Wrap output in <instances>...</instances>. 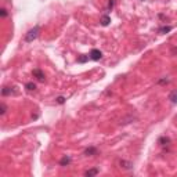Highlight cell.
Returning <instances> with one entry per match:
<instances>
[{
    "instance_id": "ffe728a7",
    "label": "cell",
    "mask_w": 177,
    "mask_h": 177,
    "mask_svg": "<svg viewBox=\"0 0 177 177\" xmlns=\"http://www.w3.org/2000/svg\"><path fill=\"white\" fill-rule=\"evenodd\" d=\"M140 1H144V0H140Z\"/></svg>"
},
{
    "instance_id": "d6986e66",
    "label": "cell",
    "mask_w": 177,
    "mask_h": 177,
    "mask_svg": "<svg viewBox=\"0 0 177 177\" xmlns=\"http://www.w3.org/2000/svg\"><path fill=\"white\" fill-rule=\"evenodd\" d=\"M158 83H159V85H166V83H169V79H167V78H163L161 80H158Z\"/></svg>"
},
{
    "instance_id": "5bb4252c",
    "label": "cell",
    "mask_w": 177,
    "mask_h": 177,
    "mask_svg": "<svg viewBox=\"0 0 177 177\" xmlns=\"http://www.w3.org/2000/svg\"><path fill=\"white\" fill-rule=\"evenodd\" d=\"M90 60V57L88 56H79L78 57V62H80V64H85L86 61Z\"/></svg>"
},
{
    "instance_id": "9c48e42d",
    "label": "cell",
    "mask_w": 177,
    "mask_h": 177,
    "mask_svg": "<svg viewBox=\"0 0 177 177\" xmlns=\"http://www.w3.org/2000/svg\"><path fill=\"white\" fill-rule=\"evenodd\" d=\"M98 173H100V169H98V167H93V169L86 170V172H85V176L91 177V176H96V174H98Z\"/></svg>"
},
{
    "instance_id": "ac0fdd59",
    "label": "cell",
    "mask_w": 177,
    "mask_h": 177,
    "mask_svg": "<svg viewBox=\"0 0 177 177\" xmlns=\"http://www.w3.org/2000/svg\"><path fill=\"white\" fill-rule=\"evenodd\" d=\"M57 104H64L65 102V97H62V96H60V97H57Z\"/></svg>"
},
{
    "instance_id": "30bf717a",
    "label": "cell",
    "mask_w": 177,
    "mask_h": 177,
    "mask_svg": "<svg viewBox=\"0 0 177 177\" xmlns=\"http://www.w3.org/2000/svg\"><path fill=\"white\" fill-rule=\"evenodd\" d=\"M158 144L162 145V147H165V145H169V144H170V138H169V137H166V136L161 137V138L158 140Z\"/></svg>"
},
{
    "instance_id": "9a60e30c",
    "label": "cell",
    "mask_w": 177,
    "mask_h": 177,
    "mask_svg": "<svg viewBox=\"0 0 177 177\" xmlns=\"http://www.w3.org/2000/svg\"><path fill=\"white\" fill-rule=\"evenodd\" d=\"M6 112H7V105L4 104V102H1V104H0V115L3 116Z\"/></svg>"
},
{
    "instance_id": "e0dca14e",
    "label": "cell",
    "mask_w": 177,
    "mask_h": 177,
    "mask_svg": "<svg viewBox=\"0 0 177 177\" xmlns=\"http://www.w3.org/2000/svg\"><path fill=\"white\" fill-rule=\"evenodd\" d=\"M7 15H8V11L6 8H1V10H0V17H1V18H6Z\"/></svg>"
},
{
    "instance_id": "2e32d148",
    "label": "cell",
    "mask_w": 177,
    "mask_h": 177,
    "mask_svg": "<svg viewBox=\"0 0 177 177\" xmlns=\"http://www.w3.org/2000/svg\"><path fill=\"white\" fill-rule=\"evenodd\" d=\"M113 6H115V0H108V6H107V10L108 11H111L113 8Z\"/></svg>"
},
{
    "instance_id": "8992f818",
    "label": "cell",
    "mask_w": 177,
    "mask_h": 177,
    "mask_svg": "<svg viewBox=\"0 0 177 177\" xmlns=\"http://www.w3.org/2000/svg\"><path fill=\"white\" fill-rule=\"evenodd\" d=\"M83 155H86V157H93V155H97V148H96V147H88V148L85 149Z\"/></svg>"
},
{
    "instance_id": "8fae6325",
    "label": "cell",
    "mask_w": 177,
    "mask_h": 177,
    "mask_svg": "<svg viewBox=\"0 0 177 177\" xmlns=\"http://www.w3.org/2000/svg\"><path fill=\"white\" fill-rule=\"evenodd\" d=\"M119 165H121V167H123V169H126V170H130V169H133V163H132V162H127V161H121V162H119Z\"/></svg>"
},
{
    "instance_id": "7c38bea8",
    "label": "cell",
    "mask_w": 177,
    "mask_h": 177,
    "mask_svg": "<svg viewBox=\"0 0 177 177\" xmlns=\"http://www.w3.org/2000/svg\"><path fill=\"white\" fill-rule=\"evenodd\" d=\"M170 31H172V26H161V28L158 29V33L165 35V33H169Z\"/></svg>"
},
{
    "instance_id": "277c9868",
    "label": "cell",
    "mask_w": 177,
    "mask_h": 177,
    "mask_svg": "<svg viewBox=\"0 0 177 177\" xmlns=\"http://www.w3.org/2000/svg\"><path fill=\"white\" fill-rule=\"evenodd\" d=\"M11 94H17L15 87H10V86H4L1 88V96H11Z\"/></svg>"
},
{
    "instance_id": "7a4b0ae2",
    "label": "cell",
    "mask_w": 177,
    "mask_h": 177,
    "mask_svg": "<svg viewBox=\"0 0 177 177\" xmlns=\"http://www.w3.org/2000/svg\"><path fill=\"white\" fill-rule=\"evenodd\" d=\"M88 57H90L91 61H100L102 58V53L98 48H93L91 51H90V54H88Z\"/></svg>"
},
{
    "instance_id": "52a82bcc",
    "label": "cell",
    "mask_w": 177,
    "mask_h": 177,
    "mask_svg": "<svg viewBox=\"0 0 177 177\" xmlns=\"http://www.w3.org/2000/svg\"><path fill=\"white\" fill-rule=\"evenodd\" d=\"M167 100H169L172 104H177V90H173V91L169 93V96H167Z\"/></svg>"
},
{
    "instance_id": "ba28073f",
    "label": "cell",
    "mask_w": 177,
    "mask_h": 177,
    "mask_svg": "<svg viewBox=\"0 0 177 177\" xmlns=\"http://www.w3.org/2000/svg\"><path fill=\"white\" fill-rule=\"evenodd\" d=\"M72 163V158L71 157H62V159L60 161V166H68V165H71Z\"/></svg>"
},
{
    "instance_id": "5b68a950",
    "label": "cell",
    "mask_w": 177,
    "mask_h": 177,
    "mask_svg": "<svg viewBox=\"0 0 177 177\" xmlns=\"http://www.w3.org/2000/svg\"><path fill=\"white\" fill-rule=\"evenodd\" d=\"M109 22H111V17H109L108 14H102L100 18V24L102 25V26H108Z\"/></svg>"
},
{
    "instance_id": "4fadbf2b",
    "label": "cell",
    "mask_w": 177,
    "mask_h": 177,
    "mask_svg": "<svg viewBox=\"0 0 177 177\" xmlns=\"http://www.w3.org/2000/svg\"><path fill=\"white\" fill-rule=\"evenodd\" d=\"M25 88H26L28 91H35V90H36V85H35L33 82H28V83L25 85Z\"/></svg>"
},
{
    "instance_id": "6da1fadb",
    "label": "cell",
    "mask_w": 177,
    "mask_h": 177,
    "mask_svg": "<svg viewBox=\"0 0 177 177\" xmlns=\"http://www.w3.org/2000/svg\"><path fill=\"white\" fill-rule=\"evenodd\" d=\"M40 35V26L39 25H35L32 29H29L28 32L25 33V37H24V42L25 43H32L33 40H36L37 37Z\"/></svg>"
},
{
    "instance_id": "3957f363",
    "label": "cell",
    "mask_w": 177,
    "mask_h": 177,
    "mask_svg": "<svg viewBox=\"0 0 177 177\" xmlns=\"http://www.w3.org/2000/svg\"><path fill=\"white\" fill-rule=\"evenodd\" d=\"M32 75H33V78H36L39 82H44V80H46V75H44V72L42 71L40 68H35V69H33Z\"/></svg>"
}]
</instances>
